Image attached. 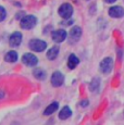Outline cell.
Returning a JSON list of instances; mask_svg holds the SVG:
<instances>
[{"label":"cell","mask_w":124,"mask_h":125,"mask_svg":"<svg viewBox=\"0 0 124 125\" xmlns=\"http://www.w3.org/2000/svg\"><path fill=\"white\" fill-rule=\"evenodd\" d=\"M22 42V34L20 32H14L9 38V45L11 47H18Z\"/></svg>","instance_id":"cell-10"},{"label":"cell","mask_w":124,"mask_h":125,"mask_svg":"<svg viewBox=\"0 0 124 125\" xmlns=\"http://www.w3.org/2000/svg\"><path fill=\"white\" fill-rule=\"evenodd\" d=\"M37 24V18L34 15H24L20 20V26L23 30H32Z\"/></svg>","instance_id":"cell-1"},{"label":"cell","mask_w":124,"mask_h":125,"mask_svg":"<svg viewBox=\"0 0 124 125\" xmlns=\"http://www.w3.org/2000/svg\"><path fill=\"white\" fill-rule=\"evenodd\" d=\"M81 36H82V30H81V27L80 26H74V27L71 28L70 33L68 35V42L70 45L76 44L80 40Z\"/></svg>","instance_id":"cell-2"},{"label":"cell","mask_w":124,"mask_h":125,"mask_svg":"<svg viewBox=\"0 0 124 125\" xmlns=\"http://www.w3.org/2000/svg\"><path fill=\"white\" fill-rule=\"evenodd\" d=\"M6 16H7V11H6V9H4L3 7L0 6V22H2V21L6 19Z\"/></svg>","instance_id":"cell-18"},{"label":"cell","mask_w":124,"mask_h":125,"mask_svg":"<svg viewBox=\"0 0 124 125\" xmlns=\"http://www.w3.org/2000/svg\"><path fill=\"white\" fill-rule=\"evenodd\" d=\"M72 115V111H71V109L66 105V107H63L61 109V111L59 112V119L60 120H68L69 117Z\"/></svg>","instance_id":"cell-13"},{"label":"cell","mask_w":124,"mask_h":125,"mask_svg":"<svg viewBox=\"0 0 124 125\" xmlns=\"http://www.w3.org/2000/svg\"><path fill=\"white\" fill-rule=\"evenodd\" d=\"M58 108H59V103H58V102H52V103H50L48 107L46 108V110L44 111V114H45V115H51L52 113H54V112L58 110Z\"/></svg>","instance_id":"cell-15"},{"label":"cell","mask_w":124,"mask_h":125,"mask_svg":"<svg viewBox=\"0 0 124 125\" xmlns=\"http://www.w3.org/2000/svg\"><path fill=\"white\" fill-rule=\"evenodd\" d=\"M50 82H51L52 86H54V87H60V86H62V84L64 83V75L60 71H56L51 75Z\"/></svg>","instance_id":"cell-8"},{"label":"cell","mask_w":124,"mask_h":125,"mask_svg":"<svg viewBox=\"0 0 124 125\" xmlns=\"http://www.w3.org/2000/svg\"><path fill=\"white\" fill-rule=\"evenodd\" d=\"M66 37H68V33L64 30H57L54 32H52V34H51L52 40L54 42H57V44H60V42H64L66 39Z\"/></svg>","instance_id":"cell-7"},{"label":"cell","mask_w":124,"mask_h":125,"mask_svg":"<svg viewBox=\"0 0 124 125\" xmlns=\"http://www.w3.org/2000/svg\"><path fill=\"white\" fill-rule=\"evenodd\" d=\"M28 47L35 52H41L47 48V44L41 39H31L28 42Z\"/></svg>","instance_id":"cell-3"},{"label":"cell","mask_w":124,"mask_h":125,"mask_svg":"<svg viewBox=\"0 0 124 125\" xmlns=\"http://www.w3.org/2000/svg\"><path fill=\"white\" fill-rule=\"evenodd\" d=\"M73 11H74V9H73V7L71 6L70 3H63L60 8L58 9L59 15H60L62 19H65V20H68V19H70L71 16H72Z\"/></svg>","instance_id":"cell-4"},{"label":"cell","mask_w":124,"mask_h":125,"mask_svg":"<svg viewBox=\"0 0 124 125\" xmlns=\"http://www.w3.org/2000/svg\"><path fill=\"white\" fill-rule=\"evenodd\" d=\"M33 75H34L35 78H37V80H39V81H45L46 80V77H47L46 72H45L44 70H41V69L34 70V71H33Z\"/></svg>","instance_id":"cell-16"},{"label":"cell","mask_w":124,"mask_h":125,"mask_svg":"<svg viewBox=\"0 0 124 125\" xmlns=\"http://www.w3.org/2000/svg\"><path fill=\"white\" fill-rule=\"evenodd\" d=\"M88 104H89V101H88V100H82V101L80 102V105L81 107H83V108L87 107Z\"/></svg>","instance_id":"cell-19"},{"label":"cell","mask_w":124,"mask_h":125,"mask_svg":"<svg viewBox=\"0 0 124 125\" xmlns=\"http://www.w3.org/2000/svg\"><path fill=\"white\" fill-rule=\"evenodd\" d=\"M104 1H106L107 3H114L116 0H104Z\"/></svg>","instance_id":"cell-20"},{"label":"cell","mask_w":124,"mask_h":125,"mask_svg":"<svg viewBox=\"0 0 124 125\" xmlns=\"http://www.w3.org/2000/svg\"><path fill=\"white\" fill-rule=\"evenodd\" d=\"M3 96H4V93L3 91H0V98H2Z\"/></svg>","instance_id":"cell-21"},{"label":"cell","mask_w":124,"mask_h":125,"mask_svg":"<svg viewBox=\"0 0 124 125\" xmlns=\"http://www.w3.org/2000/svg\"><path fill=\"white\" fill-rule=\"evenodd\" d=\"M18 53H16L15 51H13V50H11V51H8L6 53V56H4V61L8 62V63H14V62L18 61Z\"/></svg>","instance_id":"cell-12"},{"label":"cell","mask_w":124,"mask_h":125,"mask_svg":"<svg viewBox=\"0 0 124 125\" xmlns=\"http://www.w3.org/2000/svg\"><path fill=\"white\" fill-rule=\"evenodd\" d=\"M109 15L114 19H120L124 16V9L120 6H113L109 9Z\"/></svg>","instance_id":"cell-9"},{"label":"cell","mask_w":124,"mask_h":125,"mask_svg":"<svg viewBox=\"0 0 124 125\" xmlns=\"http://www.w3.org/2000/svg\"><path fill=\"white\" fill-rule=\"evenodd\" d=\"M99 86H100V80L98 77H95L92 80V82H90L89 89H90V91H97L99 89Z\"/></svg>","instance_id":"cell-17"},{"label":"cell","mask_w":124,"mask_h":125,"mask_svg":"<svg viewBox=\"0 0 124 125\" xmlns=\"http://www.w3.org/2000/svg\"><path fill=\"white\" fill-rule=\"evenodd\" d=\"M22 62L25 64L26 66H30V68H33V66H36L38 63V59L35 54L33 53H25L24 56L22 57Z\"/></svg>","instance_id":"cell-6"},{"label":"cell","mask_w":124,"mask_h":125,"mask_svg":"<svg viewBox=\"0 0 124 125\" xmlns=\"http://www.w3.org/2000/svg\"><path fill=\"white\" fill-rule=\"evenodd\" d=\"M99 69L100 71L103 74H109L113 69V60L111 58H104L99 64Z\"/></svg>","instance_id":"cell-5"},{"label":"cell","mask_w":124,"mask_h":125,"mask_svg":"<svg viewBox=\"0 0 124 125\" xmlns=\"http://www.w3.org/2000/svg\"><path fill=\"white\" fill-rule=\"evenodd\" d=\"M80 63V59L75 56V54H71L68 60V66L70 70H74Z\"/></svg>","instance_id":"cell-14"},{"label":"cell","mask_w":124,"mask_h":125,"mask_svg":"<svg viewBox=\"0 0 124 125\" xmlns=\"http://www.w3.org/2000/svg\"><path fill=\"white\" fill-rule=\"evenodd\" d=\"M59 51H60V49H59V46H53L52 48H50V49L47 51V59L48 60H54L57 59V57H58L59 54Z\"/></svg>","instance_id":"cell-11"}]
</instances>
